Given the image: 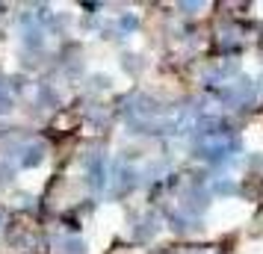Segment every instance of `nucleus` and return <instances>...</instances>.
Listing matches in <instances>:
<instances>
[{
    "label": "nucleus",
    "mask_w": 263,
    "mask_h": 254,
    "mask_svg": "<svg viewBox=\"0 0 263 254\" xmlns=\"http://www.w3.org/2000/svg\"><path fill=\"white\" fill-rule=\"evenodd\" d=\"M92 89H109V77H104V74L92 77Z\"/></svg>",
    "instance_id": "nucleus-6"
},
{
    "label": "nucleus",
    "mask_w": 263,
    "mask_h": 254,
    "mask_svg": "<svg viewBox=\"0 0 263 254\" xmlns=\"http://www.w3.org/2000/svg\"><path fill=\"white\" fill-rule=\"evenodd\" d=\"M21 38H24V45H27V48H33V50L42 48V30H27V33H24Z\"/></svg>",
    "instance_id": "nucleus-3"
},
{
    "label": "nucleus",
    "mask_w": 263,
    "mask_h": 254,
    "mask_svg": "<svg viewBox=\"0 0 263 254\" xmlns=\"http://www.w3.org/2000/svg\"><path fill=\"white\" fill-rule=\"evenodd\" d=\"M39 101H42V104H48V107H57V92L45 83L42 89H39Z\"/></svg>",
    "instance_id": "nucleus-5"
},
{
    "label": "nucleus",
    "mask_w": 263,
    "mask_h": 254,
    "mask_svg": "<svg viewBox=\"0 0 263 254\" xmlns=\"http://www.w3.org/2000/svg\"><path fill=\"white\" fill-rule=\"evenodd\" d=\"M62 254H86V242L68 237V240H62Z\"/></svg>",
    "instance_id": "nucleus-2"
},
{
    "label": "nucleus",
    "mask_w": 263,
    "mask_h": 254,
    "mask_svg": "<svg viewBox=\"0 0 263 254\" xmlns=\"http://www.w3.org/2000/svg\"><path fill=\"white\" fill-rule=\"evenodd\" d=\"M9 83H12V89H15V92H21V89L27 86V80H24V77H12Z\"/></svg>",
    "instance_id": "nucleus-7"
},
{
    "label": "nucleus",
    "mask_w": 263,
    "mask_h": 254,
    "mask_svg": "<svg viewBox=\"0 0 263 254\" xmlns=\"http://www.w3.org/2000/svg\"><path fill=\"white\" fill-rule=\"evenodd\" d=\"M15 178V166L9 163V157L0 160V183H9Z\"/></svg>",
    "instance_id": "nucleus-4"
},
{
    "label": "nucleus",
    "mask_w": 263,
    "mask_h": 254,
    "mask_svg": "<svg viewBox=\"0 0 263 254\" xmlns=\"http://www.w3.org/2000/svg\"><path fill=\"white\" fill-rule=\"evenodd\" d=\"M42 160H45V145L42 142H27V145H21V166L24 169H36V166H42Z\"/></svg>",
    "instance_id": "nucleus-1"
}]
</instances>
